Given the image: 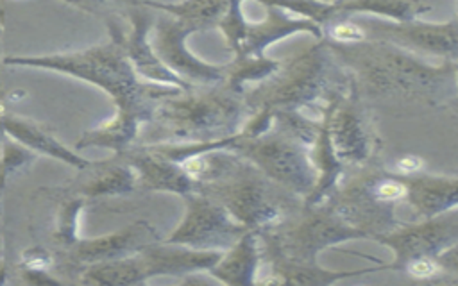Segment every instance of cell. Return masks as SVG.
Segmentation results:
<instances>
[{"mask_svg":"<svg viewBox=\"0 0 458 286\" xmlns=\"http://www.w3.org/2000/svg\"><path fill=\"white\" fill-rule=\"evenodd\" d=\"M406 202L420 216H435L458 207V175H435L419 172L404 177Z\"/></svg>","mask_w":458,"mask_h":286,"instance_id":"obj_18","label":"cell"},{"mask_svg":"<svg viewBox=\"0 0 458 286\" xmlns=\"http://www.w3.org/2000/svg\"><path fill=\"white\" fill-rule=\"evenodd\" d=\"M374 240L392 250L394 261L372 266V272L395 270L411 257H437L458 243V207L413 223H397Z\"/></svg>","mask_w":458,"mask_h":286,"instance_id":"obj_10","label":"cell"},{"mask_svg":"<svg viewBox=\"0 0 458 286\" xmlns=\"http://www.w3.org/2000/svg\"><path fill=\"white\" fill-rule=\"evenodd\" d=\"M154 240H156L154 229L145 222H138L116 234L82 243L77 250V256L81 261H91V263L111 261V259L125 257L127 254L131 256L132 252L143 250L145 247L152 245Z\"/></svg>","mask_w":458,"mask_h":286,"instance_id":"obj_20","label":"cell"},{"mask_svg":"<svg viewBox=\"0 0 458 286\" xmlns=\"http://www.w3.org/2000/svg\"><path fill=\"white\" fill-rule=\"evenodd\" d=\"M134 184V175L131 170L116 168L109 170L102 179L95 181L89 186V193H106V191H127Z\"/></svg>","mask_w":458,"mask_h":286,"instance_id":"obj_29","label":"cell"},{"mask_svg":"<svg viewBox=\"0 0 458 286\" xmlns=\"http://www.w3.org/2000/svg\"><path fill=\"white\" fill-rule=\"evenodd\" d=\"M394 168H395V172L392 170L394 173H397V175H401V177H408V175H415V173L422 172L424 163H422V159H419L417 156H403V157L394 164Z\"/></svg>","mask_w":458,"mask_h":286,"instance_id":"obj_30","label":"cell"},{"mask_svg":"<svg viewBox=\"0 0 458 286\" xmlns=\"http://www.w3.org/2000/svg\"><path fill=\"white\" fill-rule=\"evenodd\" d=\"M395 272H404L413 281H438L445 275L444 268L440 266L437 257H411L404 263H401Z\"/></svg>","mask_w":458,"mask_h":286,"instance_id":"obj_28","label":"cell"},{"mask_svg":"<svg viewBox=\"0 0 458 286\" xmlns=\"http://www.w3.org/2000/svg\"><path fill=\"white\" fill-rule=\"evenodd\" d=\"M454 20L458 21V0H456V16H454Z\"/></svg>","mask_w":458,"mask_h":286,"instance_id":"obj_34","label":"cell"},{"mask_svg":"<svg viewBox=\"0 0 458 286\" xmlns=\"http://www.w3.org/2000/svg\"><path fill=\"white\" fill-rule=\"evenodd\" d=\"M227 147L302 200L317 184V170L311 163L310 148L274 125L254 136L238 132Z\"/></svg>","mask_w":458,"mask_h":286,"instance_id":"obj_8","label":"cell"},{"mask_svg":"<svg viewBox=\"0 0 458 286\" xmlns=\"http://www.w3.org/2000/svg\"><path fill=\"white\" fill-rule=\"evenodd\" d=\"M406 195L404 177L372 161L345 172L322 202L365 238H376L399 223L395 209Z\"/></svg>","mask_w":458,"mask_h":286,"instance_id":"obj_6","label":"cell"},{"mask_svg":"<svg viewBox=\"0 0 458 286\" xmlns=\"http://www.w3.org/2000/svg\"><path fill=\"white\" fill-rule=\"evenodd\" d=\"M322 122L331 147L347 172L376 159L379 139L354 79L329 100Z\"/></svg>","mask_w":458,"mask_h":286,"instance_id":"obj_9","label":"cell"},{"mask_svg":"<svg viewBox=\"0 0 458 286\" xmlns=\"http://www.w3.org/2000/svg\"><path fill=\"white\" fill-rule=\"evenodd\" d=\"M195 191L222 204L238 223L254 232L281 222L302 206L301 197L274 182L238 152L216 179L199 184Z\"/></svg>","mask_w":458,"mask_h":286,"instance_id":"obj_5","label":"cell"},{"mask_svg":"<svg viewBox=\"0 0 458 286\" xmlns=\"http://www.w3.org/2000/svg\"><path fill=\"white\" fill-rule=\"evenodd\" d=\"M68 4H73L81 9H86V11H95L98 7H102L107 0H66Z\"/></svg>","mask_w":458,"mask_h":286,"instance_id":"obj_32","label":"cell"},{"mask_svg":"<svg viewBox=\"0 0 458 286\" xmlns=\"http://www.w3.org/2000/svg\"><path fill=\"white\" fill-rule=\"evenodd\" d=\"M2 127L5 132H9L14 139L25 143V145H30L34 148H39L47 154H52V156H57L64 161H70L73 164H81V161L70 154L66 148H63L55 139H52L50 136H47L41 129L27 123V122H21L18 118H4L2 120Z\"/></svg>","mask_w":458,"mask_h":286,"instance_id":"obj_25","label":"cell"},{"mask_svg":"<svg viewBox=\"0 0 458 286\" xmlns=\"http://www.w3.org/2000/svg\"><path fill=\"white\" fill-rule=\"evenodd\" d=\"M129 20H131V30L127 34L116 32L113 27H111V32L120 41L138 77L150 84L165 86V88H175V89L193 88L188 82H184L181 77H177L174 72H170L154 52V46L148 39V34L154 23L152 13L143 7H134L129 13Z\"/></svg>","mask_w":458,"mask_h":286,"instance_id":"obj_14","label":"cell"},{"mask_svg":"<svg viewBox=\"0 0 458 286\" xmlns=\"http://www.w3.org/2000/svg\"><path fill=\"white\" fill-rule=\"evenodd\" d=\"M322 39L331 45H354L367 39V30L351 16H338L322 27Z\"/></svg>","mask_w":458,"mask_h":286,"instance_id":"obj_27","label":"cell"},{"mask_svg":"<svg viewBox=\"0 0 458 286\" xmlns=\"http://www.w3.org/2000/svg\"><path fill=\"white\" fill-rule=\"evenodd\" d=\"M318 2H327V4H335L336 0H318Z\"/></svg>","mask_w":458,"mask_h":286,"instance_id":"obj_33","label":"cell"},{"mask_svg":"<svg viewBox=\"0 0 458 286\" xmlns=\"http://www.w3.org/2000/svg\"><path fill=\"white\" fill-rule=\"evenodd\" d=\"M335 5L345 16L372 14L385 16L390 21L415 20L431 9L424 0H336Z\"/></svg>","mask_w":458,"mask_h":286,"instance_id":"obj_23","label":"cell"},{"mask_svg":"<svg viewBox=\"0 0 458 286\" xmlns=\"http://www.w3.org/2000/svg\"><path fill=\"white\" fill-rule=\"evenodd\" d=\"M184 216L168 236V243L224 252L249 231L238 223L222 204L204 193L193 191L184 195Z\"/></svg>","mask_w":458,"mask_h":286,"instance_id":"obj_11","label":"cell"},{"mask_svg":"<svg viewBox=\"0 0 458 286\" xmlns=\"http://www.w3.org/2000/svg\"><path fill=\"white\" fill-rule=\"evenodd\" d=\"M279 64L281 61L272 59L267 54H236L234 59L227 63L224 82L233 89L245 93V89L250 88V84H258L270 77L279 68Z\"/></svg>","mask_w":458,"mask_h":286,"instance_id":"obj_24","label":"cell"},{"mask_svg":"<svg viewBox=\"0 0 458 286\" xmlns=\"http://www.w3.org/2000/svg\"><path fill=\"white\" fill-rule=\"evenodd\" d=\"M440 266L444 268L445 275H456L458 277V243L444 250L440 256H437Z\"/></svg>","mask_w":458,"mask_h":286,"instance_id":"obj_31","label":"cell"},{"mask_svg":"<svg viewBox=\"0 0 458 286\" xmlns=\"http://www.w3.org/2000/svg\"><path fill=\"white\" fill-rule=\"evenodd\" d=\"M132 164L148 189L188 195L197 189V182L181 168L179 163L165 157L156 148H148L132 156Z\"/></svg>","mask_w":458,"mask_h":286,"instance_id":"obj_19","label":"cell"},{"mask_svg":"<svg viewBox=\"0 0 458 286\" xmlns=\"http://www.w3.org/2000/svg\"><path fill=\"white\" fill-rule=\"evenodd\" d=\"M327 45L358 88L370 97L429 107L458 100V63L429 64L419 54L376 38L354 45Z\"/></svg>","mask_w":458,"mask_h":286,"instance_id":"obj_2","label":"cell"},{"mask_svg":"<svg viewBox=\"0 0 458 286\" xmlns=\"http://www.w3.org/2000/svg\"><path fill=\"white\" fill-rule=\"evenodd\" d=\"M367 38L385 39L415 54L442 57V61L458 63V21L447 20L440 23L422 21L419 18L408 21H360Z\"/></svg>","mask_w":458,"mask_h":286,"instance_id":"obj_13","label":"cell"},{"mask_svg":"<svg viewBox=\"0 0 458 286\" xmlns=\"http://www.w3.org/2000/svg\"><path fill=\"white\" fill-rule=\"evenodd\" d=\"M152 114L159 125V139L200 143L238 134L250 113L243 93L222 80L200 89L174 91L156 104Z\"/></svg>","mask_w":458,"mask_h":286,"instance_id":"obj_4","label":"cell"},{"mask_svg":"<svg viewBox=\"0 0 458 286\" xmlns=\"http://www.w3.org/2000/svg\"><path fill=\"white\" fill-rule=\"evenodd\" d=\"M242 4L243 0H229L227 11L224 13V16L218 21V29L224 34L225 45L229 46V50L233 54H238L245 38V29H247V20L243 16L242 11Z\"/></svg>","mask_w":458,"mask_h":286,"instance_id":"obj_26","label":"cell"},{"mask_svg":"<svg viewBox=\"0 0 458 286\" xmlns=\"http://www.w3.org/2000/svg\"><path fill=\"white\" fill-rule=\"evenodd\" d=\"M193 32H199L193 25L174 16H163L154 25V38L150 43L163 64L190 86H211L222 82L225 79L227 63L213 64L193 55L186 46V39Z\"/></svg>","mask_w":458,"mask_h":286,"instance_id":"obj_12","label":"cell"},{"mask_svg":"<svg viewBox=\"0 0 458 286\" xmlns=\"http://www.w3.org/2000/svg\"><path fill=\"white\" fill-rule=\"evenodd\" d=\"M222 250H200L177 243H152L140 252L147 279L154 275H193L209 272Z\"/></svg>","mask_w":458,"mask_h":286,"instance_id":"obj_15","label":"cell"},{"mask_svg":"<svg viewBox=\"0 0 458 286\" xmlns=\"http://www.w3.org/2000/svg\"><path fill=\"white\" fill-rule=\"evenodd\" d=\"M143 5L163 11L168 16L182 20L193 25L197 30H206L216 27L224 13L227 11L229 0H182L177 4H161L152 0H143Z\"/></svg>","mask_w":458,"mask_h":286,"instance_id":"obj_22","label":"cell"},{"mask_svg":"<svg viewBox=\"0 0 458 286\" xmlns=\"http://www.w3.org/2000/svg\"><path fill=\"white\" fill-rule=\"evenodd\" d=\"M299 32H308L315 39H322V29L315 21L301 16H292V13L281 7L267 5V14L261 21H247L245 38L238 54H265V50L272 43Z\"/></svg>","mask_w":458,"mask_h":286,"instance_id":"obj_16","label":"cell"},{"mask_svg":"<svg viewBox=\"0 0 458 286\" xmlns=\"http://www.w3.org/2000/svg\"><path fill=\"white\" fill-rule=\"evenodd\" d=\"M351 80L352 75L335 57L329 45L315 39L313 45L281 61L270 77L247 88L243 97L250 114L261 111L272 116L277 109H295L322 120L329 100Z\"/></svg>","mask_w":458,"mask_h":286,"instance_id":"obj_3","label":"cell"},{"mask_svg":"<svg viewBox=\"0 0 458 286\" xmlns=\"http://www.w3.org/2000/svg\"><path fill=\"white\" fill-rule=\"evenodd\" d=\"M268 275L259 282L274 284H301V286H329L333 282L351 279L360 273H369L370 268L360 270H327L318 263H295L284 259H272L265 263Z\"/></svg>","mask_w":458,"mask_h":286,"instance_id":"obj_21","label":"cell"},{"mask_svg":"<svg viewBox=\"0 0 458 286\" xmlns=\"http://www.w3.org/2000/svg\"><path fill=\"white\" fill-rule=\"evenodd\" d=\"M259 266L261 250L258 234L254 231H247L222 252L220 259L209 268L208 273L222 284L252 286L258 284Z\"/></svg>","mask_w":458,"mask_h":286,"instance_id":"obj_17","label":"cell"},{"mask_svg":"<svg viewBox=\"0 0 458 286\" xmlns=\"http://www.w3.org/2000/svg\"><path fill=\"white\" fill-rule=\"evenodd\" d=\"M7 64L39 66L63 73H70L102 88L116 104V118L100 127L98 130L84 136L86 145H111L123 147L138 130L140 122L152 118L156 104L179 91L175 88L156 86L143 82L129 63L120 41L113 34V41L102 46L59 55L38 57H7Z\"/></svg>","mask_w":458,"mask_h":286,"instance_id":"obj_1","label":"cell"},{"mask_svg":"<svg viewBox=\"0 0 458 286\" xmlns=\"http://www.w3.org/2000/svg\"><path fill=\"white\" fill-rule=\"evenodd\" d=\"M261 263L284 259L295 263H318V254L351 240H367L345 223L324 202L304 204L281 222L256 232Z\"/></svg>","mask_w":458,"mask_h":286,"instance_id":"obj_7","label":"cell"}]
</instances>
